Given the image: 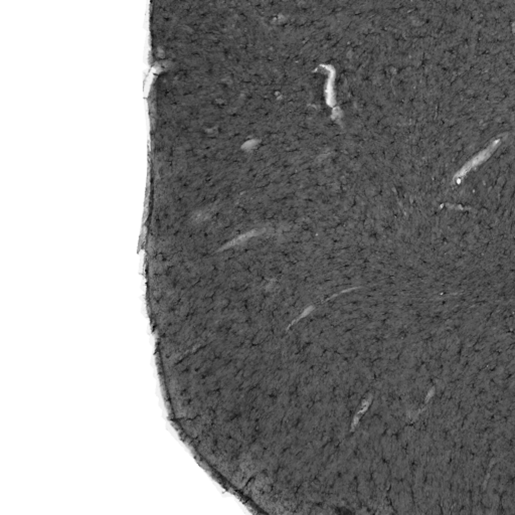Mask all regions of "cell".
I'll return each mask as SVG.
<instances>
[{
	"label": "cell",
	"mask_w": 515,
	"mask_h": 515,
	"mask_svg": "<svg viewBox=\"0 0 515 515\" xmlns=\"http://www.w3.org/2000/svg\"><path fill=\"white\" fill-rule=\"evenodd\" d=\"M497 142H498V141H497ZM497 142H496V143H497ZM496 143H495V144H496ZM495 144H492V145L489 147L488 149H486L485 151L481 152V153H480V154H478V155H477V156H476L473 160H471V161L468 163V164H466V165L462 168L461 171H460V172H458V173L456 174V176H455V177H456V178L461 177L463 175H465V174H466V173H467V172H468L471 168H473L474 166H477L478 164H480V163L483 162L484 160H486V159L488 158L489 156H490V154L493 152V150L495 149V147H496V145H495Z\"/></svg>",
	"instance_id": "6da1fadb"
}]
</instances>
